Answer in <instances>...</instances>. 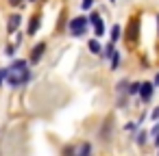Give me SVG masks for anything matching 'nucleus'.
Instances as JSON below:
<instances>
[{"instance_id": "f257e3e1", "label": "nucleus", "mask_w": 159, "mask_h": 156, "mask_svg": "<svg viewBox=\"0 0 159 156\" xmlns=\"http://www.w3.org/2000/svg\"><path fill=\"white\" fill-rule=\"evenodd\" d=\"M7 80H9L11 87H20V85H24V82L31 80V72H29V70H11V67H9Z\"/></svg>"}, {"instance_id": "f03ea898", "label": "nucleus", "mask_w": 159, "mask_h": 156, "mask_svg": "<svg viewBox=\"0 0 159 156\" xmlns=\"http://www.w3.org/2000/svg\"><path fill=\"white\" fill-rule=\"evenodd\" d=\"M87 24H89V20H87L85 15L74 18V20L70 22V35H72V37H83V35L87 33Z\"/></svg>"}, {"instance_id": "7ed1b4c3", "label": "nucleus", "mask_w": 159, "mask_h": 156, "mask_svg": "<svg viewBox=\"0 0 159 156\" xmlns=\"http://www.w3.org/2000/svg\"><path fill=\"white\" fill-rule=\"evenodd\" d=\"M126 39H129L131 44H135V41L139 39V20H137V18H133V20L129 22V26H126Z\"/></svg>"}, {"instance_id": "20e7f679", "label": "nucleus", "mask_w": 159, "mask_h": 156, "mask_svg": "<svg viewBox=\"0 0 159 156\" xmlns=\"http://www.w3.org/2000/svg\"><path fill=\"white\" fill-rule=\"evenodd\" d=\"M87 20H89V24L94 26V33H96V37H102V35H105V24H102V18H100L98 13H92Z\"/></svg>"}, {"instance_id": "39448f33", "label": "nucleus", "mask_w": 159, "mask_h": 156, "mask_svg": "<svg viewBox=\"0 0 159 156\" xmlns=\"http://www.w3.org/2000/svg\"><path fill=\"white\" fill-rule=\"evenodd\" d=\"M152 93H155V85H152V82H142V87H139V98H142V102H150V100H152Z\"/></svg>"}, {"instance_id": "423d86ee", "label": "nucleus", "mask_w": 159, "mask_h": 156, "mask_svg": "<svg viewBox=\"0 0 159 156\" xmlns=\"http://www.w3.org/2000/svg\"><path fill=\"white\" fill-rule=\"evenodd\" d=\"M44 50H46V44H37V46L31 50V59H29V61H31V63H37V61L44 57Z\"/></svg>"}, {"instance_id": "0eeeda50", "label": "nucleus", "mask_w": 159, "mask_h": 156, "mask_svg": "<svg viewBox=\"0 0 159 156\" xmlns=\"http://www.w3.org/2000/svg\"><path fill=\"white\" fill-rule=\"evenodd\" d=\"M39 24H42L39 15H33V18H31V22H29V28H26V33H29V35H35V33H37V28H39Z\"/></svg>"}, {"instance_id": "6e6552de", "label": "nucleus", "mask_w": 159, "mask_h": 156, "mask_svg": "<svg viewBox=\"0 0 159 156\" xmlns=\"http://www.w3.org/2000/svg\"><path fill=\"white\" fill-rule=\"evenodd\" d=\"M20 22H22V18H20V15H11V18H9V24H7L9 33H16V31L20 28Z\"/></svg>"}, {"instance_id": "1a4fd4ad", "label": "nucleus", "mask_w": 159, "mask_h": 156, "mask_svg": "<svg viewBox=\"0 0 159 156\" xmlns=\"http://www.w3.org/2000/svg\"><path fill=\"white\" fill-rule=\"evenodd\" d=\"M87 46H89V52H92V54H102V46H100L98 39H92Z\"/></svg>"}, {"instance_id": "9d476101", "label": "nucleus", "mask_w": 159, "mask_h": 156, "mask_svg": "<svg viewBox=\"0 0 159 156\" xmlns=\"http://www.w3.org/2000/svg\"><path fill=\"white\" fill-rule=\"evenodd\" d=\"M148 137H150L148 130H139V132L135 134V143H137V145H144V143L148 141Z\"/></svg>"}, {"instance_id": "9b49d317", "label": "nucleus", "mask_w": 159, "mask_h": 156, "mask_svg": "<svg viewBox=\"0 0 159 156\" xmlns=\"http://www.w3.org/2000/svg\"><path fill=\"white\" fill-rule=\"evenodd\" d=\"M120 37H122V26H120V24H113V26H111V41L116 44Z\"/></svg>"}, {"instance_id": "f8f14e48", "label": "nucleus", "mask_w": 159, "mask_h": 156, "mask_svg": "<svg viewBox=\"0 0 159 156\" xmlns=\"http://www.w3.org/2000/svg\"><path fill=\"white\" fill-rule=\"evenodd\" d=\"M113 52H116V46H113V41H109L105 48H102V57H107V59H111L113 57Z\"/></svg>"}, {"instance_id": "ddd939ff", "label": "nucleus", "mask_w": 159, "mask_h": 156, "mask_svg": "<svg viewBox=\"0 0 159 156\" xmlns=\"http://www.w3.org/2000/svg\"><path fill=\"white\" fill-rule=\"evenodd\" d=\"M139 87H142V82H129V95H137L139 93Z\"/></svg>"}, {"instance_id": "4468645a", "label": "nucleus", "mask_w": 159, "mask_h": 156, "mask_svg": "<svg viewBox=\"0 0 159 156\" xmlns=\"http://www.w3.org/2000/svg\"><path fill=\"white\" fill-rule=\"evenodd\" d=\"M26 65H29V63H26L24 59H16L13 65H11V70H26Z\"/></svg>"}, {"instance_id": "2eb2a0df", "label": "nucleus", "mask_w": 159, "mask_h": 156, "mask_svg": "<svg viewBox=\"0 0 159 156\" xmlns=\"http://www.w3.org/2000/svg\"><path fill=\"white\" fill-rule=\"evenodd\" d=\"M118 65H120V52L116 50L113 57H111V70H118Z\"/></svg>"}, {"instance_id": "dca6fc26", "label": "nucleus", "mask_w": 159, "mask_h": 156, "mask_svg": "<svg viewBox=\"0 0 159 156\" xmlns=\"http://www.w3.org/2000/svg\"><path fill=\"white\" fill-rule=\"evenodd\" d=\"M94 7V0H83V2H81V9L83 11H87V9H92Z\"/></svg>"}, {"instance_id": "f3484780", "label": "nucleus", "mask_w": 159, "mask_h": 156, "mask_svg": "<svg viewBox=\"0 0 159 156\" xmlns=\"http://www.w3.org/2000/svg\"><path fill=\"white\" fill-rule=\"evenodd\" d=\"M135 128H137V121H129V124L124 126V130H129V132H133Z\"/></svg>"}, {"instance_id": "a211bd4d", "label": "nucleus", "mask_w": 159, "mask_h": 156, "mask_svg": "<svg viewBox=\"0 0 159 156\" xmlns=\"http://www.w3.org/2000/svg\"><path fill=\"white\" fill-rule=\"evenodd\" d=\"M150 119L152 121H159V106H155V111L150 113Z\"/></svg>"}, {"instance_id": "6ab92c4d", "label": "nucleus", "mask_w": 159, "mask_h": 156, "mask_svg": "<svg viewBox=\"0 0 159 156\" xmlns=\"http://www.w3.org/2000/svg\"><path fill=\"white\" fill-rule=\"evenodd\" d=\"M150 134H152V137H157V134H159V121H155V126H152Z\"/></svg>"}, {"instance_id": "aec40b11", "label": "nucleus", "mask_w": 159, "mask_h": 156, "mask_svg": "<svg viewBox=\"0 0 159 156\" xmlns=\"http://www.w3.org/2000/svg\"><path fill=\"white\" fill-rule=\"evenodd\" d=\"M7 74H9V70H0V85L5 82V78H7Z\"/></svg>"}, {"instance_id": "412c9836", "label": "nucleus", "mask_w": 159, "mask_h": 156, "mask_svg": "<svg viewBox=\"0 0 159 156\" xmlns=\"http://www.w3.org/2000/svg\"><path fill=\"white\" fill-rule=\"evenodd\" d=\"M16 54V46H7V57H13Z\"/></svg>"}, {"instance_id": "4be33fe9", "label": "nucleus", "mask_w": 159, "mask_h": 156, "mask_svg": "<svg viewBox=\"0 0 159 156\" xmlns=\"http://www.w3.org/2000/svg\"><path fill=\"white\" fill-rule=\"evenodd\" d=\"M152 85H155V89H157V87H159V72H157V74H155V78H152Z\"/></svg>"}, {"instance_id": "5701e85b", "label": "nucleus", "mask_w": 159, "mask_h": 156, "mask_svg": "<svg viewBox=\"0 0 159 156\" xmlns=\"http://www.w3.org/2000/svg\"><path fill=\"white\" fill-rule=\"evenodd\" d=\"M9 2H11V5H20V2H22V0H9Z\"/></svg>"}, {"instance_id": "b1692460", "label": "nucleus", "mask_w": 159, "mask_h": 156, "mask_svg": "<svg viewBox=\"0 0 159 156\" xmlns=\"http://www.w3.org/2000/svg\"><path fill=\"white\" fill-rule=\"evenodd\" d=\"M157 33H159V15H157Z\"/></svg>"}, {"instance_id": "393cba45", "label": "nucleus", "mask_w": 159, "mask_h": 156, "mask_svg": "<svg viewBox=\"0 0 159 156\" xmlns=\"http://www.w3.org/2000/svg\"><path fill=\"white\" fill-rule=\"evenodd\" d=\"M157 156H159V147H157Z\"/></svg>"}, {"instance_id": "a878e982", "label": "nucleus", "mask_w": 159, "mask_h": 156, "mask_svg": "<svg viewBox=\"0 0 159 156\" xmlns=\"http://www.w3.org/2000/svg\"><path fill=\"white\" fill-rule=\"evenodd\" d=\"M111 2H116V0H111Z\"/></svg>"}, {"instance_id": "bb28decb", "label": "nucleus", "mask_w": 159, "mask_h": 156, "mask_svg": "<svg viewBox=\"0 0 159 156\" xmlns=\"http://www.w3.org/2000/svg\"><path fill=\"white\" fill-rule=\"evenodd\" d=\"M31 2H35V0H31Z\"/></svg>"}]
</instances>
